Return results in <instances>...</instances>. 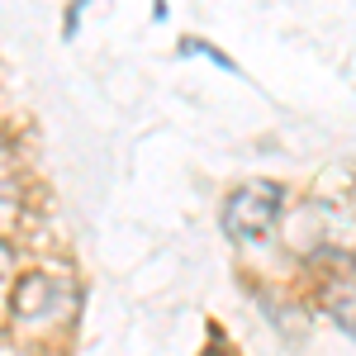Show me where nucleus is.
Masks as SVG:
<instances>
[{"mask_svg": "<svg viewBox=\"0 0 356 356\" xmlns=\"http://www.w3.org/2000/svg\"><path fill=\"white\" fill-rule=\"evenodd\" d=\"M280 214H285V191L275 181H247L223 200V233L228 243L238 247H257L266 243L275 228H280Z\"/></svg>", "mask_w": 356, "mask_h": 356, "instance_id": "1", "label": "nucleus"}, {"mask_svg": "<svg viewBox=\"0 0 356 356\" xmlns=\"http://www.w3.org/2000/svg\"><path fill=\"white\" fill-rule=\"evenodd\" d=\"M72 314V285L67 280H57V275H29L19 280V290H15V318L29 323V328H38V323H57V318H67Z\"/></svg>", "mask_w": 356, "mask_h": 356, "instance_id": "2", "label": "nucleus"}, {"mask_svg": "<svg viewBox=\"0 0 356 356\" xmlns=\"http://www.w3.org/2000/svg\"><path fill=\"white\" fill-rule=\"evenodd\" d=\"M323 309L332 314V323L347 332L356 342V275H347V280H332L328 290H323Z\"/></svg>", "mask_w": 356, "mask_h": 356, "instance_id": "3", "label": "nucleus"}, {"mask_svg": "<svg viewBox=\"0 0 356 356\" xmlns=\"http://www.w3.org/2000/svg\"><path fill=\"white\" fill-rule=\"evenodd\" d=\"M181 53H186V57L200 53V57H209V62H219V67H228V72H238V67H233V62H228L219 48H209V43H195V38H186V43H181Z\"/></svg>", "mask_w": 356, "mask_h": 356, "instance_id": "4", "label": "nucleus"}, {"mask_svg": "<svg viewBox=\"0 0 356 356\" xmlns=\"http://www.w3.org/2000/svg\"><path fill=\"white\" fill-rule=\"evenodd\" d=\"M5 214H15V191L0 181V219H5Z\"/></svg>", "mask_w": 356, "mask_h": 356, "instance_id": "5", "label": "nucleus"}, {"mask_svg": "<svg viewBox=\"0 0 356 356\" xmlns=\"http://www.w3.org/2000/svg\"><path fill=\"white\" fill-rule=\"evenodd\" d=\"M10 266H15V247L0 238V275H10Z\"/></svg>", "mask_w": 356, "mask_h": 356, "instance_id": "6", "label": "nucleus"}]
</instances>
